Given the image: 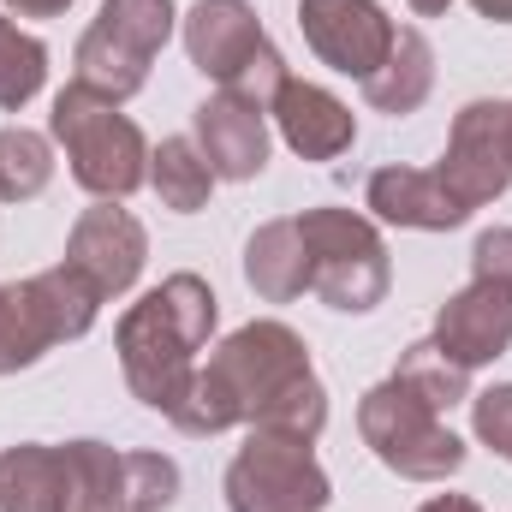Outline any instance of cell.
I'll use <instances>...</instances> for the list:
<instances>
[{"label":"cell","instance_id":"4dcf8cb0","mask_svg":"<svg viewBox=\"0 0 512 512\" xmlns=\"http://www.w3.org/2000/svg\"><path fill=\"white\" fill-rule=\"evenodd\" d=\"M417 512H483V507H477L471 495H429Z\"/></svg>","mask_w":512,"mask_h":512},{"label":"cell","instance_id":"f1b7e54d","mask_svg":"<svg viewBox=\"0 0 512 512\" xmlns=\"http://www.w3.org/2000/svg\"><path fill=\"white\" fill-rule=\"evenodd\" d=\"M471 435L512 465V382H495L483 393H471Z\"/></svg>","mask_w":512,"mask_h":512},{"label":"cell","instance_id":"9a60e30c","mask_svg":"<svg viewBox=\"0 0 512 512\" xmlns=\"http://www.w3.org/2000/svg\"><path fill=\"white\" fill-rule=\"evenodd\" d=\"M245 286L262 304H292L310 292V245L298 233V215L262 221L245 239Z\"/></svg>","mask_w":512,"mask_h":512},{"label":"cell","instance_id":"ba28073f","mask_svg":"<svg viewBox=\"0 0 512 512\" xmlns=\"http://www.w3.org/2000/svg\"><path fill=\"white\" fill-rule=\"evenodd\" d=\"M441 185L459 197L465 215L501 203L512 185V126H507V102L495 96H477L453 114V131H447V149L435 161Z\"/></svg>","mask_w":512,"mask_h":512},{"label":"cell","instance_id":"30bf717a","mask_svg":"<svg viewBox=\"0 0 512 512\" xmlns=\"http://www.w3.org/2000/svg\"><path fill=\"white\" fill-rule=\"evenodd\" d=\"M102 298H126L131 286L143 280V262H149V233L143 221L131 215L126 203H90L72 233H66V256Z\"/></svg>","mask_w":512,"mask_h":512},{"label":"cell","instance_id":"f546056e","mask_svg":"<svg viewBox=\"0 0 512 512\" xmlns=\"http://www.w3.org/2000/svg\"><path fill=\"white\" fill-rule=\"evenodd\" d=\"M0 6H6V18H60L78 0H0Z\"/></svg>","mask_w":512,"mask_h":512},{"label":"cell","instance_id":"ac0fdd59","mask_svg":"<svg viewBox=\"0 0 512 512\" xmlns=\"http://www.w3.org/2000/svg\"><path fill=\"white\" fill-rule=\"evenodd\" d=\"M24 298H30V310H36V322H42V334H48V346H66V340H84L90 328H96V310L108 304L72 262H54V268H42V274H30L24 280Z\"/></svg>","mask_w":512,"mask_h":512},{"label":"cell","instance_id":"52a82bcc","mask_svg":"<svg viewBox=\"0 0 512 512\" xmlns=\"http://www.w3.org/2000/svg\"><path fill=\"white\" fill-rule=\"evenodd\" d=\"M221 495H227V512H328L334 483L310 441L251 429L221 477Z\"/></svg>","mask_w":512,"mask_h":512},{"label":"cell","instance_id":"277c9868","mask_svg":"<svg viewBox=\"0 0 512 512\" xmlns=\"http://www.w3.org/2000/svg\"><path fill=\"white\" fill-rule=\"evenodd\" d=\"M298 233L310 245V292L340 310V316H370L393 292V256H387L382 227L358 209H304Z\"/></svg>","mask_w":512,"mask_h":512},{"label":"cell","instance_id":"4316f807","mask_svg":"<svg viewBox=\"0 0 512 512\" xmlns=\"http://www.w3.org/2000/svg\"><path fill=\"white\" fill-rule=\"evenodd\" d=\"M48 352L54 346H48V334H42L30 298H24V280L18 286H0V376H18V370L42 364Z\"/></svg>","mask_w":512,"mask_h":512},{"label":"cell","instance_id":"e0dca14e","mask_svg":"<svg viewBox=\"0 0 512 512\" xmlns=\"http://www.w3.org/2000/svg\"><path fill=\"white\" fill-rule=\"evenodd\" d=\"M72 471L48 441H18L0 453V512H66Z\"/></svg>","mask_w":512,"mask_h":512},{"label":"cell","instance_id":"9c48e42d","mask_svg":"<svg viewBox=\"0 0 512 512\" xmlns=\"http://www.w3.org/2000/svg\"><path fill=\"white\" fill-rule=\"evenodd\" d=\"M298 30L328 72L358 78V84L382 66L399 36L382 0H298Z\"/></svg>","mask_w":512,"mask_h":512},{"label":"cell","instance_id":"7402d4cb","mask_svg":"<svg viewBox=\"0 0 512 512\" xmlns=\"http://www.w3.org/2000/svg\"><path fill=\"white\" fill-rule=\"evenodd\" d=\"M393 382L411 387L423 405H435L441 417L453 411V405H471V370L465 364H453L435 340H417V346H405L399 352V364H393Z\"/></svg>","mask_w":512,"mask_h":512},{"label":"cell","instance_id":"4fadbf2b","mask_svg":"<svg viewBox=\"0 0 512 512\" xmlns=\"http://www.w3.org/2000/svg\"><path fill=\"white\" fill-rule=\"evenodd\" d=\"M268 120L280 131V143L304 161H340L358 143V114L310 78H286L280 96L268 102Z\"/></svg>","mask_w":512,"mask_h":512},{"label":"cell","instance_id":"d4e9b609","mask_svg":"<svg viewBox=\"0 0 512 512\" xmlns=\"http://www.w3.org/2000/svg\"><path fill=\"white\" fill-rule=\"evenodd\" d=\"M251 429H274V435H292V441H322V429H328V387L322 376L310 370V376H298V382H286L268 405H262V417H256Z\"/></svg>","mask_w":512,"mask_h":512},{"label":"cell","instance_id":"484cf974","mask_svg":"<svg viewBox=\"0 0 512 512\" xmlns=\"http://www.w3.org/2000/svg\"><path fill=\"white\" fill-rule=\"evenodd\" d=\"M96 24L108 36H120L126 48H137L143 60H155L173 42V30H179V6L173 0H102Z\"/></svg>","mask_w":512,"mask_h":512},{"label":"cell","instance_id":"d6986e66","mask_svg":"<svg viewBox=\"0 0 512 512\" xmlns=\"http://www.w3.org/2000/svg\"><path fill=\"white\" fill-rule=\"evenodd\" d=\"M149 66H155V60H143L137 48L120 42V36H108L102 24H90V30L78 36V48H72V84H84V90H96V96H108V102H120V108L149 84Z\"/></svg>","mask_w":512,"mask_h":512},{"label":"cell","instance_id":"83f0119b","mask_svg":"<svg viewBox=\"0 0 512 512\" xmlns=\"http://www.w3.org/2000/svg\"><path fill=\"white\" fill-rule=\"evenodd\" d=\"M179 459L167 453H126V512H167L179 501Z\"/></svg>","mask_w":512,"mask_h":512},{"label":"cell","instance_id":"7a4b0ae2","mask_svg":"<svg viewBox=\"0 0 512 512\" xmlns=\"http://www.w3.org/2000/svg\"><path fill=\"white\" fill-rule=\"evenodd\" d=\"M310 370L316 364H310V346H304L298 328H286L274 316L245 322V328H233L209 352V364H197L191 393L179 399V411L167 423L179 435H197V441L227 435V429H251L256 417H262V405L286 382L310 376Z\"/></svg>","mask_w":512,"mask_h":512},{"label":"cell","instance_id":"5bb4252c","mask_svg":"<svg viewBox=\"0 0 512 512\" xmlns=\"http://www.w3.org/2000/svg\"><path fill=\"white\" fill-rule=\"evenodd\" d=\"M364 209L376 227H405V233H453L471 215L459 209V197L441 185L435 167H376L364 185Z\"/></svg>","mask_w":512,"mask_h":512},{"label":"cell","instance_id":"8992f818","mask_svg":"<svg viewBox=\"0 0 512 512\" xmlns=\"http://www.w3.org/2000/svg\"><path fill=\"white\" fill-rule=\"evenodd\" d=\"M358 435L405 483H447V477L465 471V441L441 423L435 405H423L411 387H399L393 376L358 399Z\"/></svg>","mask_w":512,"mask_h":512},{"label":"cell","instance_id":"2e32d148","mask_svg":"<svg viewBox=\"0 0 512 512\" xmlns=\"http://www.w3.org/2000/svg\"><path fill=\"white\" fill-rule=\"evenodd\" d=\"M429 90H435V48H429V36L417 24H399L387 60L364 78V102L387 120H405V114H417L429 102Z\"/></svg>","mask_w":512,"mask_h":512},{"label":"cell","instance_id":"603a6c76","mask_svg":"<svg viewBox=\"0 0 512 512\" xmlns=\"http://www.w3.org/2000/svg\"><path fill=\"white\" fill-rule=\"evenodd\" d=\"M54 179V137L30 126H0V203H30Z\"/></svg>","mask_w":512,"mask_h":512},{"label":"cell","instance_id":"7c38bea8","mask_svg":"<svg viewBox=\"0 0 512 512\" xmlns=\"http://www.w3.org/2000/svg\"><path fill=\"white\" fill-rule=\"evenodd\" d=\"M179 36H185L191 66H197L215 90H227L256 54L268 48V30H262V18H256L251 0H197V6L179 18Z\"/></svg>","mask_w":512,"mask_h":512},{"label":"cell","instance_id":"44dd1931","mask_svg":"<svg viewBox=\"0 0 512 512\" xmlns=\"http://www.w3.org/2000/svg\"><path fill=\"white\" fill-rule=\"evenodd\" d=\"M60 453H66V471H72L66 512H126V453L120 447H108L96 435H78Z\"/></svg>","mask_w":512,"mask_h":512},{"label":"cell","instance_id":"6da1fadb","mask_svg":"<svg viewBox=\"0 0 512 512\" xmlns=\"http://www.w3.org/2000/svg\"><path fill=\"white\" fill-rule=\"evenodd\" d=\"M215 322H221V298L203 274H167L137 304H126V316L114 328V352H120L131 399L173 417L179 399L191 393L197 352L209 346Z\"/></svg>","mask_w":512,"mask_h":512},{"label":"cell","instance_id":"5b68a950","mask_svg":"<svg viewBox=\"0 0 512 512\" xmlns=\"http://www.w3.org/2000/svg\"><path fill=\"white\" fill-rule=\"evenodd\" d=\"M453 364L483 370L512 352V227H483L471 245V280L435 310L429 334Z\"/></svg>","mask_w":512,"mask_h":512},{"label":"cell","instance_id":"d6a6232c","mask_svg":"<svg viewBox=\"0 0 512 512\" xmlns=\"http://www.w3.org/2000/svg\"><path fill=\"white\" fill-rule=\"evenodd\" d=\"M405 6H411L417 18H447V6H453V0H405Z\"/></svg>","mask_w":512,"mask_h":512},{"label":"cell","instance_id":"1f68e13d","mask_svg":"<svg viewBox=\"0 0 512 512\" xmlns=\"http://www.w3.org/2000/svg\"><path fill=\"white\" fill-rule=\"evenodd\" d=\"M477 6V18H489V24H512V0H471Z\"/></svg>","mask_w":512,"mask_h":512},{"label":"cell","instance_id":"ffe728a7","mask_svg":"<svg viewBox=\"0 0 512 512\" xmlns=\"http://www.w3.org/2000/svg\"><path fill=\"white\" fill-rule=\"evenodd\" d=\"M215 185H221V179L209 173V161H203V149H197L191 137H161V143L149 149V191L161 197V209L197 215V209H209Z\"/></svg>","mask_w":512,"mask_h":512},{"label":"cell","instance_id":"3957f363","mask_svg":"<svg viewBox=\"0 0 512 512\" xmlns=\"http://www.w3.org/2000/svg\"><path fill=\"white\" fill-rule=\"evenodd\" d=\"M48 137L66 149L72 179L96 197V203H126L149 185V137L137 131L131 114H120V102L66 84L48 108Z\"/></svg>","mask_w":512,"mask_h":512},{"label":"cell","instance_id":"cb8c5ba5","mask_svg":"<svg viewBox=\"0 0 512 512\" xmlns=\"http://www.w3.org/2000/svg\"><path fill=\"white\" fill-rule=\"evenodd\" d=\"M48 84V48L42 36L18 30L6 12H0V108L6 114H24Z\"/></svg>","mask_w":512,"mask_h":512},{"label":"cell","instance_id":"8fae6325","mask_svg":"<svg viewBox=\"0 0 512 512\" xmlns=\"http://www.w3.org/2000/svg\"><path fill=\"white\" fill-rule=\"evenodd\" d=\"M191 143L203 149L209 173L227 179V185H251L256 173L268 167V149H274V131H268V114L233 96V90H215L191 108Z\"/></svg>","mask_w":512,"mask_h":512},{"label":"cell","instance_id":"836d02e7","mask_svg":"<svg viewBox=\"0 0 512 512\" xmlns=\"http://www.w3.org/2000/svg\"><path fill=\"white\" fill-rule=\"evenodd\" d=\"M507 126H512V102H507Z\"/></svg>","mask_w":512,"mask_h":512}]
</instances>
